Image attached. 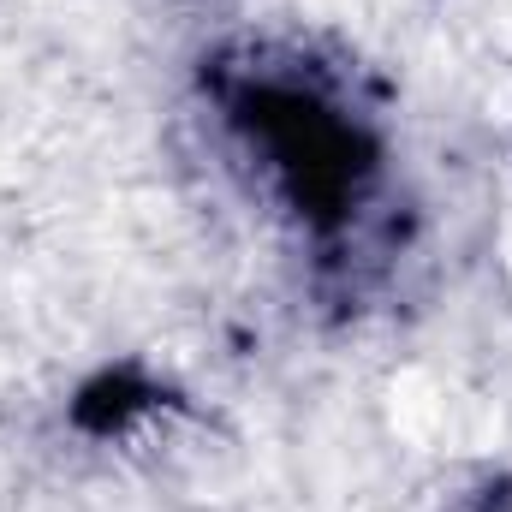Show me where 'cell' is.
<instances>
[{
  "mask_svg": "<svg viewBox=\"0 0 512 512\" xmlns=\"http://www.w3.org/2000/svg\"><path fill=\"white\" fill-rule=\"evenodd\" d=\"M245 126H251V143L268 155V167L280 173V185L292 191V203L310 215H334L370 167L364 137L334 108L298 90H256L245 102Z\"/></svg>",
  "mask_w": 512,
  "mask_h": 512,
  "instance_id": "cell-1",
  "label": "cell"
}]
</instances>
